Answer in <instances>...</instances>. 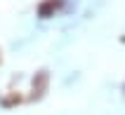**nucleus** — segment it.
<instances>
[{"label":"nucleus","instance_id":"nucleus-1","mask_svg":"<svg viewBox=\"0 0 125 115\" xmlns=\"http://www.w3.org/2000/svg\"><path fill=\"white\" fill-rule=\"evenodd\" d=\"M59 2H62V0H47V2H42V5H40V17H47L50 9H57Z\"/></svg>","mask_w":125,"mask_h":115}]
</instances>
